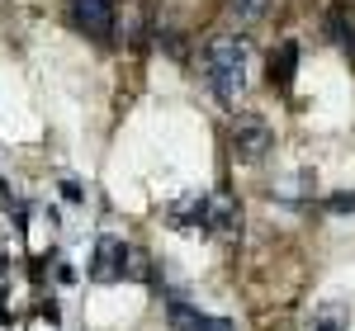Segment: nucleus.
Here are the masks:
<instances>
[{"mask_svg": "<svg viewBox=\"0 0 355 331\" xmlns=\"http://www.w3.org/2000/svg\"><path fill=\"white\" fill-rule=\"evenodd\" d=\"M246 66H251V53L237 33H223L204 48V81L214 90L218 105H237L246 90Z\"/></svg>", "mask_w": 355, "mask_h": 331, "instance_id": "1", "label": "nucleus"}, {"mask_svg": "<svg viewBox=\"0 0 355 331\" xmlns=\"http://www.w3.org/2000/svg\"><path fill=\"white\" fill-rule=\"evenodd\" d=\"M275 147V133L261 114H237L232 118V156L237 161H261Z\"/></svg>", "mask_w": 355, "mask_h": 331, "instance_id": "2", "label": "nucleus"}, {"mask_svg": "<svg viewBox=\"0 0 355 331\" xmlns=\"http://www.w3.org/2000/svg\"><path fill=\"white\" fill-rule=\"evenodd\" d=\"M67 15H71V24L81 28L85 38L110 43L114 19H119V5H114V0H67Z\"/></svg>", "mask_w": 355, "mask_h": 331, "instance_id": "3", "label": "nucleus"}, {"mask_svg": "<svg viewBox=\"0 0 355 331\" xmlns=\"http://www.w3.org/2000/svg\"><path fill=\"white\" fill-rule=\"evenodd\" d=\"M133 265V251L123 247L119 237H100L95 242V260H90V279L95 284H119Z\"/></svg>", "mask_w": 355, "mask_h": 331, "instance_id": "4", "label": "nucleus"}, {"mask_svg": "<svg viewBox=\"0 0 355 331\" xmlns=\"http://www.w3.org/2000/svg\"><path fill=\"white\" fill-rule=\"evenodd\" d=\"M166 322H171V331H237L227 317L199 312V307L185 303V298H171V303H166Z\"/></svg>", "mask_w": 355, "mask_h": 331, "instance_id": "5", "label": "nucleus"}, {"mask_svg": "<svg viewBox=\"0 0 355 331\" xmlns=\"http://www.w3.org/2000/svg\"><path fill=\"white\" fill-rule=\"evenodd\" d=\"M242 227V213L227 194H209V213H204V232H218V237H232Z\"/></svg>", "mask_w": 355, "mask_h": 331, "instance_id": "6", "label": "nucleus"}, {"mask_svg": "<svg viewBox=\"0 0 355 331\" xmlns=\"http://www.w3.org/2000/svg\"><path fill=\"white\" fill-rule=\"evenodd\" d=\"M294 71H299V43H294V38H284V43L270 53V85L289 90V85H294Z\"/></svg>", "mask_w": 355, "mask_h": 331, "instance_id": "7", "label": "nucleus"}, {"mask_svg": "<svg viewBox=\"0 0 355 331\" xmlns=\"http://www.w3.org/2000/svg\"><path fill=\"white\" fill-rule=\"evenodd\" d=\"M351 327V307L346 303H322L308 312V322H303V331H346Z\"/></svg>", "mask_w": 355, "mask_h": 331, "instance_id": "8", "label": "nucleus"}, {"mask_svg": "<svg viewBox=\"0 0 355 331\" xmlns=\"http://www.w3.org/2000/svg\"><path fill=\"white\" fill-rule=\"evenodd\" d=\"M266 10H270V0H227V15H232L237 24H256Z\"/></svg>", "mask_w": 355, "mask_h": 331, "instance_id": "9", "label": "nucleus"}, {"mask_svg": "<svg viewBox=\"0 0 355 331\" xmlns=\"http://www.w3.org/2000/svg\"><path fill=\"white\" fill-rule=\"evenodd\" d=\"M327 208H331V213H355V194H331Z\"/></svg>", "mask_w": 355, "mask_h": 331, "instance_id": "10", "label": "nucleus"}]
</instances>
